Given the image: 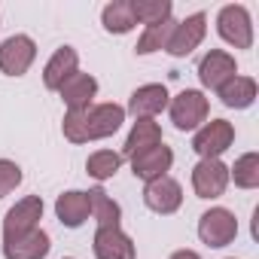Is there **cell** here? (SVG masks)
Instances as JSON below:
<instances>
[{
    "mask_svg": "<svg viewBox=\"0 0 259 259\" xmlns=\"http://www.w3.org/2000/svg\"><path fill=\"white\" fill-rule=\"evenodd\" d=\"M125 119V110L119 104H92L89 110L79 113H67L64 116V138L70 144H89V141H101L119 132V125Z\"/></svg>",
    "mask_w": 259,
    "mask_h": 259,
    "instance_id": "obj_1",
    "label": "cell"
},
{
    "mask_svg": "<svg viewBox=\"0 0 259 259\" xmlns=\"http://www.w3.org/2000/svg\"><path fill=\"white\" fill-rule=\"evenodd\" d=\"M217 31H220V37H223L229 46H235V49H250V46H253V22H250L247 7H241V4H229V7L220 10V16H217Z\"/></svg>",
    "mask_w": 259,
    "mask_h": 259,
    "instance_id": "obj_2",
    "label": "cell"
},
{
    "mask_svg": "<svg viewBox=\"0 0 259 259\" xmlns=\"http://www.w3.org/2000/svg\"><path fill=\"white\" fill-rule=\"evenodd\" d=\"M235 144V128L226 119H210L198 128V135L192 138V150L201 159H220L229 147Z\"/></svg>",
    "mask_w": 259,
    "mask_h": 259,
    "instance_id": "obj_3",
    "label": "cell"
},
{
    "mask_svg": "<svg viewBox=\"0 0 259 259\" xmlns=\"http://www.w3.org/2000/svg\"><path fill=\"white\" fill-rule=\"evenodd\" d=\"M238 235V220L232 210L226 207H210L207 213H201L198 220V238L207 244V247H226L232 244Z\"/></svg>",
    "mask_w": 259,
    "mask_h": 259,
    "instance_id": "obj_4",
    "label": "cell"
},
{
    "mask_svg": "<svg viewBox=\"0 0 259 259\" xmlns=\"http://www.w3.org/2000/svg\"><path fill=\"white\" fill-rule=\"evenodd\" d=\"M37 58V43L28 34H16L0 43V70L7 76H22Z\"/></svg>",
    "mask_w": 259,
    "mask_h": 259,
    "instance_id": "obj_5",
    "label": "cell"
},
{
    "mask_svg": "<svg viewBox=\"0 0 259 259\" xmlns=\"http://www.w3.org/2000/svg\"><path fill=\"white\" fill-rule=\"evenodd\" d=\"M40 217H43V198L40 195L22 198L16 207H10V213L4 220V244H10V241H16L22 235L34 232L37 223H40Z\"/></svg>",
    "mask_w": 259,
    "mask_h": 259,
    "instance_id": "obj_6",
    "label": "cell"
},
{
    "mask_svg": "<svg viewBox=\"0 0 259 259\" xmlns=\"http://www.w3.org/2000/svg\"><path fill=\"white\" fill-rule=\"evenodd\" d=\"M207 110H210L207 98L195 89H186L171 101V122L177 132H192V128H198L207 119Z\"/></svg>",
    "mask_w": 259,
    "mask_h": 259,
    "instance_id": "obj_7",
    "label": "cell"
},
{
    "mask_svg": "<svg viewBox=\"0 0 259 259\" xmlns=\"http://www.w3.org/2000/svg\"><path fill=\"white\" fill-rule=\"evenodd\" d=\"M229 186V168L220 159H201L192 168V189L198 198H220Z\"/></svg>",
    "mask_w": 259,
    "mask_h": 259,
    "instance_id": "obj_8",
    "label": "cell"
},
{
    "mask_svg": "<svg viewBox=\"0 0 259 259\" xmlns=\"http://www.w3.org/2000/svg\"><path fill=\"white\" fill-rule=\"evenodd\" d=\"M204 22H207L204 13H195V16L177 22L174 31H171V37H168V46H165V49H168L174 58H186L192 49H198V43H201L204 34H207V25H204Z\"/></svg>",
    "mask_w": 259,
    "mask_h": 259,
    "instance_id": "obj_9",
    "label": "cell"
},
{
    "mask_svg": "<svg viewBox=\"0 0 259 259\" xmlns=\"http://www.w3.org/2000/svg\"><path fill=\"white\" fill-rule=\"evenodd\" d=\"M144 201H147L150 210L168 217V213L180 210V204H183V189H180V183H177L174 177L165 174V177L147 183V189H144Z\"/></svg>",
    "mask_w": 259,
    "mask_h": 259,
    "instance_id": "obj_10",
    "label": "cell"
},
{
    "mask_svg": "<svg viewBox=\"0 0 259 259\" xmlns=\"http://www.w3.org/2000/svg\"><path fill=\"white\" fill-rule=\"evenodd\" d=\"M232 76H238V64H235V58L229 55V52H223V49H210L204 58H201V64H198V79H201V85L204 89H220V85H226Z\"/></svg>",
    "mask_w": 259,
    "mask_h": 259,
    "instance_id": "obj_11",
    "label": "cell"
},
{
    "mask_svg": "<svg viewBox=\"0 0 259 259\" xmlns=\"http://www.w3.org/2000/svg\"><path fill=\"white\" fill-rule=\"evenodd\" d=\"M171 162H174V153H171V147L159 144V147H150V150L138 153V156L132 159V171H135V177H141V180L153 183V180L165 177V171L171 168Z\"/></svg>",
    "mask_w": 259,
    "mask_h": 259,
    "instance_id": "obj_12",
    "label": "cell"
},
{
    "mask_svg": "<svg viewBox=\"0 0 259 259\" xmlns=\"http://www.w3.org/2000/svg\"><path fill=\"white\" fill-rule=\"evenodd\" d=\"M58 92H61L64 104H67V113H79V110L92 107V98L98 95V79L92 73H79L76 70Z\"/></svg>",
    "mask_w": 259,
    "mask_h": 259,
    "instance_id": "obj_13",
    "label": "cell"
},
{
    "mask_svg": "<svg viewBox=\"0 0 259 259\" xmlns=\"http://www.w3.org/2000/svg\"><path fill=\"white\" fill-rule=\"evenodd\" d=\"M95 256L98 259H135V241L122 229H98L95 232Z\"/></svg>",
    "mask_w": 259,
    "mask_h": 259,
    "instance_id": "obj_14",
    "label": "cell"
},
{
    "mask_svg": "<svg viewBox=\"0 0 259 259\" xmlns=\"http://www.w3.org/2000/svg\"><path fill=\"white\" fill-rule=\"evenodd\" d=\"M76 64H79V55H76L73 46H61V49H55V55L49 58V64H46V70H43V82H46V89L58 92V89L76 73Z\"/></svg>",
    "mask_w": 259,
    "mask_h": 259,
    "instance_id": "obj_15",
    "label": "cell"
},
{
    "mask_svg": "<svg viewBox=\"0 0 259 259\" xmlns=\"http://www.w3.org/2000/svg\"><path fill=\"white\" fill-rule=\"evenodd\" d=\"M165 107H168V89L165 85H156V82L135 89V95L128 98V110H132L138 119H153Z\"/></svg>",
    "mask_w": 259,
    "mask_h": 259,
    "instance_id": "obj_16",
    "label": "cell"
},
{
    "mask_svg": "<svg viewBox=\"0 0 259 259\" xmlns=\"http://www.w3.org/2000/svg\"><path fill=\"white\" fill-rule=\"evenodd\" d=\"M55 213H58L61 226H67V229H79V226L89 220V213H92V207H89V192H76V189H70V192L58 195V201H55Z\"/></svg>",
    "mask_w": 259,
    "mask_h": 259,
    "instance_id": "obj_17",
    "label": "cell"
},
{
    "mask_svg": "<svg viewBox=\"0 0 259 259\" xmlns=\"http://www.w3.org/2000/svg\"><path fill=\"white\" fill-rule=\"evenodd\" d=\"M49 247H52L49 235L43 229H34V232H28V235L16 238L10 244H4V256L7 259H43L49 253Z\"/></svg>",
    "mask_w": 259,
    "mask_h": 259,
    "instance_id": "obj_18",
    "label": "cell"
},
{
    "mask_svg": "<svg viewBox=\"0 0 259 259\" xmlns=\"http://www.w3.org/2000/svg\"><path fill=\"white\" fill-rule=\"evenodd\" d=\"M162 144V128L159 122L153 119H138L132 125V132H128V141H125V156L128 159H135L138 153L150 150V147H159Z\"/></svg>",
    "mask_w": 259,
    "mask_h": 259,
    "instance_id": "obj_19",
    "label": "cell"
},
{
    "mask_svg": "<svg viewBox=\"0 0 259 259\" xmlns=\"http://www.w3.org/2000/svg\"><path fill=\"white\" fill-rule=\"evenodd\" d=\"M217 95H220V101H223L226 107H232V110H247V107L256 101V79H250V76H232L226 85L217 89Z\"/></svg>",
    "mask_w": 259,
    "mask_h": 259,
    "instance_id": "obj_20",
    "label": "cell"
},
{
    "mask_svg": "<svg viewBox=\"0 0 259 259\" xmlns=\"http://www.w3.org/2000/svg\"><path fill=\"white\" fill-rule=\"evenodd\" d=\"M101 22H104V31H110V34H128L138 25V19L132 13V0H113V4H107L101 13Z\"/></svg>",
    "mask_w": 259,
    "mask_h": 259,
    "instance_id": "obj_21",
    "label": "cell"
},
{
    "mask_svg": "<svg viewBox=\"0 0 259 259\" xmlns=\"http://www.w3.org/2000/svg\"><path fill=\"white\" fill-rule=\"evenodd\" d=\"M89 207H92V217L98 220V229H119V204L98 186V189H89Z\"/></svg>",
    "mask_w": 259,
    "mask_h": 259,
    "instance_id": "obj_22",
    "label": "cell"
},
{
    "mask_svg": "<svg viewBox=\"0 0 259 259\" xmlns=\"http://www.w3.org/2000/svg\"><path fill=\"white\" fill-rule=\"evenodd\" d=\"M132 13L138 22L150 28V25H162L171 19V4L168 0H132Z\"/></svg>",
    "mask_w": 259,
    "mask_h": 259,
    "instance_id": "obj_23",
    "label": "cell"
},
{
    "mask_svg": "<svg viewBox=\"0 0 259 259\" xmlns=\"http://www.w3.org/2000/svg\"><path fill=\"white\" fill-rule=\"evenodd\" d=\"M229 177L241 189H256L259 186V156L256 153H244L235 162V168H229Z\"/></svg>",
    "mask_w": 259,
    "mask_h": 259,
    "instance_id": "obj_24",
    "label": "cell"
},
{
    "mask_svg": "<svg viewBox=\"0 0 259 259\" xmlns=\"http://www.w3.org/2000/svg\"><path fill=\"white\" fill-rule=\"evenodd\" d=\"M119 165H122V156H119V153H113V150H98V153L89 156L85 171H89V177H95V180H110V177L119 171Z\"/></svg>",
    "mask_w": 259,
    "mask_h": 259,
    "instance_id": "obj_25",
    "label": "cell"
},
{
    "mask_svg": "<svg viewBox=\"0 0 259 259\" xmlns=\"http://www.w3.org/2000/svg\"><path fill=\"white\" fill-rule=\"evenodd\" d=\"M174 25L177 22H162V25H150L147 31H144V37L138 40V46H135V52L138 55H150V52H156V49H165L168 46V37H171V31H174Z\"/></svg>",
    "mask_w": 259,
    "mask_h": 259,
    "instance_id": "obj_26",
    "label": "cell"
},
{
    "mask_svg": "<svg viewBox=\"0 0 259 259\" xmlns=\"http://www.w3.org/2000/svg\"><path fill=\"white\" fill-rule=\"evenodd\" d=\"M22 183V168L10 159H0V198H7Z\"/></svg>",
    "mask_w": 259,
    "mask_h": 259,
    "instance_id": "obj_27",
    "label": "cell"
},
{
    "mask_svg": "<svg viewBox=\"0 0 259 259\" xmlns=\"http://www.w3.org/2000/svg\"><path fill=\"white\" fill-rule=\"evenodd\" d=\"M171 259H201L195 250H177V253H171Z\"/></svg>",
    "mask_w": 259,
    "mask_h": 259,
    "instance_id": "obj_28",
    "label": "cell"
}]
</instances>
